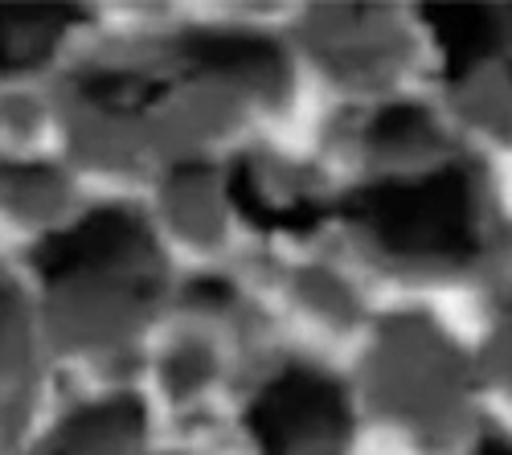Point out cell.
<instances>
[{"label":"cell","instance_id":"obj_11","mask_svg":"<svg viewBox=\"0 0 512 455\" xmlns=\"http://www.w3.org/2000/svg\"><path fill=\"white\" fill-rule=\"evenodd\" d=\"M5 308H9V296H5V287H0V320H5Z\"/></svg>","mask_w":512,"mask_h":455},{"label":"cell","instance_id":"obj_4","mask_svg":"<svg viewBox=\"0 0 512 455\" xmlns=\"http://www.w3.org/2000/svg\"><path fill=\"white\" fill-rule=\"evenodd\" d=\"M181 54L193 70L238 78L250 87H275L283 78V54L263 37L246 33H189L181 37Z\"/></svg>","mask_w":512,"mask_h":455},{"label":"cell","instance_id":"obj_9","mask_svg":"<svg viewBox=\"0 0 512 455\" xmlns=\"http://www.w3.org/2000/svg\"><path fill=\"white\" fill-rule=\"evenodd\" d=\"M426 132H431V119H426L422 107H390V111H381L373 119V128H369V140L381 144V148H394V144H414L422 140Z\"/></svg>","mask_w":512,"mask_h":455},{"label":"cell","instance_id":"obj_3","mask_svg":"<svg viewBox=\"0 0 512 455\" xmlns=\"http://www.w3.org/2000/svg\"><path fill=\"white\" fill-rule=\"evenodd\" d=\"M148 246V234L136 214L127 210H95L78 218L70 230L46 234L33 251V267L46 283H66L78 275H95L103 267L123 263L132 251Z\"/></svg>","mask_w":512,"mask_h":455},{"label":"cell","instance_id":"obj_10","mask_svg":"<svg viewBox=\"0 0 512 455\" xmlns=\"http://www.w3.org/2000/svg\"><path fill=\"white\" fill-rule=\"evenodd\" d=\"M476 455H512V447H508V443L488 439V443H480V447H476Z\"/></svg>","mask_w":512,"mask_h":455},{"label":"cell","instance_id":"obj_1","mask_svg":"<svg viewBox=\"0 0 512 455\" xmlns=\"http://www.w3.org/2000/svg\"><path fill=\"white\" fill-rule=\"evenodd\" d=\"M340 214L369 226L394 255H472V185L447 164L426 177L361 185L340 201Z\"/></svg>","mask_w":512,"mask_h":455},{"label":"cell","instance_id":"obj_7","mask_svg":"<svg viewBox=\"0 0 512 455\" xmlns=\"http://www.w3.org/2000/svg\"><path fill=\"white\" fill-rule=\"evenodd\" d=\"M230 201H234V210L250 222V226H259V230H283V234H312L320 222H324V205L316 201H304V197H295L287 205H275L259 177H254V164L250 160H238L234 169H230Z\"/></svg>","mask_w":512,"mask_h":455},{"label":"cell","instance_id":"obj_5","mask_svg":"<svg viewBox=\"0 0 512 455\" xmlns=\"http://www.w3.org/2000/svg\"><path fill=\"white\" fill-rule=\"evenodd\" d=\"M422 21L431 25L443 50L447 82H459L500 46V25L488 5H422Z\"/></svg>","mask_w":512,"mask_h":455},{"label":"cell","instance_id":"obj_8","mask_svg":"<svg viewBox=\"0 0 512 455\" xmlns=\"http://www.w3.org/2000/svg\"><path fill=\"white\" fill-rule=\"evenodd\" d=\"M82 99L111 115H144L152 103L164 99V82L140 74H91L82 78Z\"/></svg>","mask_w":512,"mask_h":455},{"label":"cell","instance_id":"obj_2","mask_svg":"<svg viewBox=\"0 0 512 455\" xmlns=\"http://www.w3.org/2000/svg\"><path fill=\"white\" fill-rule=\"evenodd\" d=\"M246 427L263 455H336L349 439V406L312 369H283L250 402Z\"/></svg>","mask_w":512,"mask_h":455},{"label":"cell","instance_id":"obj_6","mask_svg":"<svg viewBox=\"0 0 512 455\" xmlns=\"http://www.w3.org/2000/svg\"><path fill=\"white\" fill-rule=\"evenodd\" d=\"M82 21L70 5H0V70H33L62 41L66 25Z\"/></svg>","mask_w":512,"mask_h":455}]
</instances>
